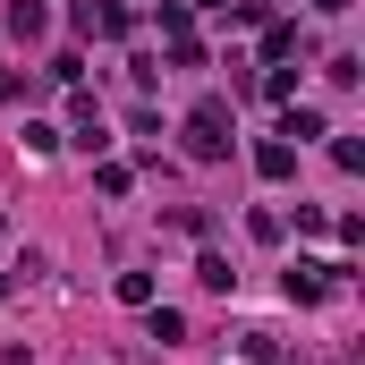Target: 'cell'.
I'll use <instances>...</instances> for the list:
<instances>
[{"label":"cell","mask_w":365,"mask_h":365,"mask_svg":"<svg viewBox=\"0 0 365 365\" xmlns=\"http://www.w3.org/2000/svg\"><path fill=\"white\" fill-rule=\"evenodd\" d=\"M280 289H289V306H314V297L331 289V264H289V280H280Z\"/></svg>","instance_id":"cell-2"},{"label":"cell","mask_w":365,"mask_h":365,"mask_svg":"<svg viewBox=\"0 0 365 365\" xmlns=\"http://www.w3.org/2000/svg\"><path fill=\"white\" fill-rule=\"evenodd\" d=\"M77 34H128V9H110V0H77Z\"/></svg>","instance_id":"cell-3"},{"label":"cell","mask_w":365,"mask_h":365,"mask_svg":"<svg viewBox=\"0 0 365 365\" xmlns=\"http://www.w3.org/2000/svg\"><path fill=\"white\" fill-rule=\"evenodd\" d=\"M119 306H153V272H119Z\"/></svg>","instance_id":"cell-10"},{"label":"cell","mask_w":365,"mask_h":365,"mask_svg":"<svg viewBox=\"0 0 365 365\" xmlns=\"http://www.w3.org/2000/svg\"><path fill=\"white\" fill-rule=\"evenodd\" d=\"M264 93H272V102H289V93H297V68H289V60H272V77H264Z\"/></svg>","instance_id":"cell-11"},{"label":"cell","mask_w":365,"mask_h":365,"mask_svg":"<svg viewBox=\"0 0 365 365\" xmlns=\"http://www.w3.org/2000/svg\"><path fill=\"white\" fill-rule=\"evenodd\" d=\"M9 34H17V43H43V0H17V9H9Z\"/></svg>","instance_id":"cell-8"},{"label":"cell","mask_w":365,"mask_h":365,"mask_svg":"<svg viewBox=\"0 0 365 365\" xmlns=\"http://www.w3.org/2000/svg\"><path fill=\"white\" fill-rule=\"evenodd\" d=\"M195 280H204V289H238V272H230V255H212V247L195 255Z\"/></svg>","instance_id":"cell-9"},{"label":"cell","mask_w":365,"mask_h":365,"mask_svg":"<svg viewBox=\"0 0 365 365\" xmlns=\"http://www.w3.org/2000/svg\"><path fill=\"white\" fill-rule=\"evenodd\" d=\"M187 162H230V102L221 93H204L195 110H187Z\"/></svg>","instance_id":"cell-1"},{"label":"cell","mask_w":365,"mask_h":365,"mask_svg":"<svg viewBox=\"0 0 365 365\" xmlns=\"http://www.w3.org/2000/svg\"><path fill=\"white\" fill-rule=\"evenodd\" d=\"M145 331L170 349V340H187V314H179V306H145Z\"/></svg>","instance_id":"cell-7"},{"label":"cell","mask_w":365,"mask_h":365,"mask_svg":"<svg viewBox=\"0 0 365 365\" xmlns=\"http://www.w3.org/2000/svg\"><path fill=\"white\" fill-rule=\"evenodd\" d=\"M255 170H264V179H289V170H297V145L264 136V145H255Z\"/></svg>","instance_id":"cell-6"},{"label":"cell","mask_w":365,"mask_h":365,"mask_svg":"<svg viewBox=\"0 0 365 365\" xmlns=\"http://www.w3.org/2000/svg\"><path fill=\"white\" fill-rule=\"evenodd\" d=\"M306 9H314V17H340V9H357V0H306Z\"/></svg>","instance_id":"cell-12"},{"label":"cell","mask_w":365,"mask_h":365,"mask_svg":"<svg viewBox=\"0 0 365 365\" xmlns=\"http://www.w3.org/2000/svg\"><path fill=\"white\" fill-rule=\"evenodd\" d=\"M297 51H306L297 17H272V26H264V60H297Z\"/></svg>","instance_id":"cell-4"},{"label":"cell","mask_w":365,"mask_h":365,"mask_svg":"<svg viewBox=\"0 0 365 365\" xmlns=\"http://www.w3.org/2000/svg\"><path fill=\"white\" fill-rule=\"evenodd\" d=\"M187 9H230V0H187Z\"/></svg>","instance_id":"cell-13"},{"label":"cell","mask_w":365,"mask_h":365,"mask_svg":"<svg viewBox=\"0 0 365 365\" xmlns=\"http://www.w3.org/2000/svg\"><path fill=\"white\" fill-rule=\"evenodd\" d=\"M306 136H323V110H314V102L280 110V145H306Z\"/></svg>","instance_id":"cell-5"}]
</instances>
